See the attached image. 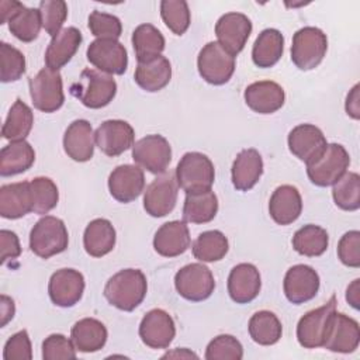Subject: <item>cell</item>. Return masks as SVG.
<instances>
[{"label":"cell","instance_id":"cell-1","mask_svg":"<svg viewBox=\"0 0 360 360\" xmlns=\"http://www.w3.org/2000/svg\"><path fill=\"white\" fill-rule=\"evenodd\" d=\"M148 283L145 274L138 269H124L105 283L104 297L121 311H134L145 298Z\"/></svg>","mask_w":360,"mask_h":360},{"label":"cell","instance_id":"cell-2","mask_svg":"<svg viewBox=\"0 0 360 360\" xmlns=\"http://www.w3.org/2000/svg\"><path fill=\"white\" fill-rule=\"evenodd\" d=\"M70 93L87 108H103L117 94V83L111 75L96 69H84L77 82L70 86Z\"/></svg>","mask_w":360,"mask_h":360},{"label":"cell","instance_id":"cell-3","mask_svg":"<svg viewBox=\"0 0 360 360\" xmlns=\"http://www.w3.org/2000/svg\"><path fill=\"white\" fill-rule=\"evenodd\" d=\"M350 156L340 143H328L325 149L309 163H307V174L318 187L333 186L347 170Z\"/></svg>","mask_w":360,"mask_h":360},{"label":"cell","instance_id":"cell-4","mask_svg":"<svg viewBox=\"0 0 360 360\" xmlns=\"http://www.w3.org/2000/svg\"><path fill=\"white\" fill-rule=\"evenodd\" d=\"M69 233L62 219L45 215L32 226L30 232V249L41 259H49L66 250Z\"/></svg>","mask_w":360,"mask_h":360},{"label":"cell","instance_id":"cell-5","mask_svg":"<svg viewBox=\"0 0 360 360\" xmlns=\"http://www.w3.org/2000/svg\"><path fill=\"white\" fill-rule=\"evenodd\" d=\"M174 177L186 193L211 190L215 180L214 163L204 153L187 152L177 163Z\"/></svg>","mask_w":360,"mask_h":360},{"label":"cell","instance_id":"cell-6","mask_svg":"<svg viewBox=\"0 0 360 360\" xmlns=\"http://www.w3.org/2000/svg\"><path fill=\"white\" fill-rule=\"evenodd\" d=\"M328 51V38L316 27L300 28L292 37L291 60L300 70H312Z\"/></svg>","mask_w":360,"mask_h":360},{"label":"cell","instance_id":"cell-7","mask_svg":"<svg viewBox=\"0 0 360 360\" xmlns=\"http://www.w3.org/2000/svg\"><path fill=\"white\" fill-rule=\"evenodd\" d=\"M200 76L210 84L221 86L229 82L235 72V56L217 41L202 46L197 58Z\"/></svg>","mask_w":360,"mask_h":360},{"label":"cell","instance_id":"cell-8","mask_svg":"<svg viewBox=\"0 0 360 360\" xmlns=\"http://www.w3.org/2000/svg\"><path fill=\"white\" fill-rule=\"evenodd\" d=\"M28 84L30 96L37 110L42 112H55L63 105L65 94L59 70L44 68L30 79Z\"/></svg>","mask_w":360,"mask_h":360},{"label":"cell","instance_id":"cell-9","mask_svg":"<svg viewBox=\"0 0 360 360\" xmlns=\"http://www.w3.org/2000/svg\"><path fill=\"white\" fill-rule=\"evenodd\" d=\"M174 287L184 300L200 302L211 297L215 288V280L207 266L190 263L176 273Z\"/></svg>","mask_w":360,"mask_h":360},{"label":"cell","instance_id":"cell-10","mask_svg":"<svg viewBox=\"0 0 360 360\" xmlns=\"http://www.w3.org/2000/svg\"><path fill=\"white\" fill-rule=\"evenodd\" d=\"M336 311V295L333 294L322 307L308 311L297 325L298 343L305 349L322 347L325 343L329 321Z\"/></svg>","mask_w":360,"mask_h":360},{"label":"cell","instance_id":"cell-11","mask_svg":"<svg viewBox=\"0 0 360 360\" xmlns=\"http://www.w3.org/2000/svg\"><path fill=\"white\" fill-rule=\"evenodd\" d=\"M132 159L139 167L153 174H162L172 160L170 143L162 135H146L132 145Z\"/></svg>","mask_w":360,"mask_h":360},{"label":"cell","instance_id":"cell-12","mask_svg":"<svg viewBox=\"0 0 360 360\" xmlns=\"http://www.w3.org/2000/svg\"><path fill=\"white\" fill-rule=\"evenodd\" d=\"M87 60L107 75H122L128 66V53L118 39L97 38L87 48Z\"/></svg>","mask_w":360,"mask_h":360},{"label":"cell","instance_id":"cell-13","mask_svg":"<svg viewBox=\"0 0 360 360\" xmlns=\"http://www.w3.org/2000/svg\"><path fill=\"white\" fill-rule=\"evenodd\" d=\"M177 193L179 184L173 174L165 173L156 177L143 191V208L146 214L155 218L170 214L176 207Z\"/></svg>","mask_w":360,"mask_h":360},{"label":"cell","instance_id":"cell-14","mask_svg":"<svg viewBox=\"0 0 360 360\" xmlns=\"http://www.w3.org/2000/svg\"><path fill=\"white\" fill-rule=\"evenodd\" d=\"M250 32L252 21L242 13H226L215 24L217 42L233 56L245 48Z\"/></svg>","mask_w":360,"mask_h":360},{"label":"cell","instance_id":"cell-15","mask_svg":"<svg viewBox=\"0 0 360 360\" xmlns=\"http://www.w3.org/2000/svg\"><path fill=\"white\" fill-rule=\"evenodd\" d=\"M359 322L346 314L333 312L322 347L335 353H352L359 347Z\"/></svg>","mask_w":360,"mask_h":360},{"label":"cell","instance_id":"cell-16","mask_svg":"<svg viewBox=\"0 0 360 360\" xmlns=\"http://www.w3.org/2000/svg\"><path fill=\"white\" fill-rule=\"evenodd\" d=\"M318 273L307 264H295L290 267L284 276V294L285 298L295 305L311 301L319 290Z\"/></svg>","mask_w":360,"mask_h":360},{"label":"cell","instance_id":"cell-17","mask_svg":"<svg viewBox=\"0 0 360 360\" xmlns=\"http://www.w3.org/2000/svg\"><path fill=\"white\" fill-rule=\"evenodd\" d=\"M84 291V277L75 269L56 270L48 284V292L51 301L62 308L76 305Z\"/></svg>","mask_w":360,"mask_h":360},{"label":"cell","instance_id":"cell-18","mask_svg":"<svg viewBox=\"0 0 360 360\" xmlns=\"http://www.w3.org/2000/svg\"><path fill=\"white\" fill-rule=\"evenodd\" d=\"M176 325L163 309L155 308L146 312L139 325V338L150 349H166L173 342Z\"/></svg>","mask_w":360,"mask_h":360},{"label":"cell","instance_id":"cell-19","mask_svg":"<svg viewBox=\"0 0 360 360\" xmlns=\"http://www.w3.org/2000/svg\"><path fill=\"white\" fill-rule=\"evenodd\" d=\"M96 145L107 156H118L132 148L135 132L131 124L122 120H107L94 132Z\"/></svg>","mask_w":360,"mask_h":360},{"label":"cell","instance_id":"cell-20","mask_svg":"<svg viewBox=\"0 0 360 360\" xmlns=\"http://www.w3.org/2000/svg\"><path fill=\"white\" fill-rule=\"evenodd\" d=\"M145 187V174L139 166L121 165L117 166L108 177V190L112 198L120 202H131L136 200Z\"/></svg>","mask_w":360,"mask_h":360},{"label":"cell","instance_id":"cell-21","mask_svg":"<svg viewBox=\"0 0 360 360\" xmlns=\"http://www.w3.org/2000/svg\"><path fill=\"white\" fill-rule=\"evenodd\" d=\"M290 152L300 160L309 163L328 145L323 132L312 124H300L294 127L287 138Z\"/></svg>","mask_w":360,"mask_h":360},{"label":"cell","instance_id":"cell-22","mask_svg":"<svg viewBox=\"0 0 360 360\" xmlns=\"http://www.w3.org/2000/svg\"><path fill=\"white\" fill-rule=\"evenodd\" d=\"M245 103L259 114H273L284 105V89L271 80H260L249 84L245 89Z\"/></svg>","mask_w":360,"mask_h":360},{"label":"cell","instance_id":"cell-23","mask_svg":"<svg viewBox=\"0 0 360 360\" xmlns=\"http://www.w3.org/2000/svg\"><path fill=\"white\" fill-rule=\"evenodd\" d=\"M262 287L260 273L250 263L236 264L228 276V292L236 304H248L253 301Z\"/></svg>","mask_w":360,"mask_h":360},{"label":"cell","instance_id":"cell-24","mask_svg":"<svg viewBox=\"0 0 360 360\" xmlns=\"http://www.w3.org/2000/svg\"><path fill=\"white\" fill-rule=\"evenodd\" d=\"M302 211V198L297 187L278 186L269 201V214L278 225H290L298 219Z\"/></svg>","mask_w":360,"mask_h":360},{"label":"cell","instance_id":"cell-25","mask_svg":"<svg viewBox=\"0 0 360 360\" xmlns=\"http://www.w3.org/2000/svg\"><path fill=\"white\" fill-rule=\"evenodd\" d=\"M94 132L86 120L73 121L65 131L63 149L75 162H87L94 155Z\"/></svg>","mask_w":360,"mask_h":360},{"label":"cell","instance_id":"cell-26","mask_svg":"<svg viewBox=\"0 0 360 360\" xmlns=\"http://www.w3.org/2000/svg\"><path fill=\"white\" fill-rule=\"evenodd\" d=\"M191 243L188 226L184 221H170L163 224L155 233L153 248L165 257L183 255Z\"/></svg>","mask_w":360,"mask_h":360},{"label":"cell","instance_id":"cell-27","mask_svg":"<svg viewBox=\"0 0 360 360\" xmlns=\"http://www.w3.org/2000/svg\"><path fill=\"white\" fill-rule=\"evenodd\" d=\"M82 39V32L76 27H68L60 30L55 37H52L46 48V68L52 70H59L60 68H63L77 52Z\"/></svg>","mask_w":360,"mask_h":360},{"label":"cell","instance_id":"cell-28","mask_svg":"<svg viewBox=\"0 0 360 360\" xmlns=\"http://www.w3.org/2000/svg\"><path fill=\"white\" fill-rule=\"evenodd\" d=\"M134 79L136 84L149 93H155L166 87L172 79V65L163 55L138 62Z\"/></svg>","mask_w":360,"mask_h":360},{"label":"cell","instance_id":"cell-29","mask_svg":"<svg viewBox=\"0 0 360 360\" xmlns=\"http://www.w3.org/2000/svg\"><path fill=\"white\" fill-rule=\"evenodd\" d=\"M232 184L239 191H248L256 186L263 174V159L253 149H243L238 153L231 169Z\"/></svg>","mask_w":360,"mask_h":360},{"label":"cell","instance_id":"cell-30","mask_svg":"<svg viewBox=\"0 0 360 360\" xmlns=\"http://www.w3.org/2000/svg\"><path fill=\"white\" fill-rule=\"evenodd\" d=\"M32 211V194L30 181H18L0 187V215L7 219H18Z\"/></svg>","mask_w":360,"mask_h":360},{"label":"cell","instance_id":"cell-31","mask_svg":"<svg viewBox=\"0 0 360 360\" xmlns=\"http://www.w3.org/2000/svg\"><path fill=\"white\" fill-rule=\"evenodd\" d=\"M115 229L105 218H96L89 222L83 233V246L87 255L101 257L110 253L115 246Z\"/></svg>","mask_w":360,"mask_h":360},{"label":"cell","instance_id":"cell-32","mask_svg":"<svg viewBox=\"0 0 360 360\" xmlns=\"http://www.w3.org/2000/svg\"><path fill=\"white\" fill-rule=\"evenodd\" d=\"M107 328L94 318H83L77 321L70 330L72 342L76 350L83 353L98 352L107 342Z\"/></svg>","mask_w":360,"mask_h":360},{"label":"cell","instance_id":"cell-33","mask_svg":"<svg viewBox=\"0 0 360 360\" xmlns=\"http://www.w3.org/2000/svg\"><path fill=\"white\" fill-rule=\"evenodd\" d=\"M284 51V37L276 28L263 30L252 48V59L257 68L267 69L274 66Z\"/></svg>","mask_w":360,"mask_h":360},{"label":"cell","instance_id":"cell-34","mask_svg":"<svg viewBox=\"0 0 360 360\" xmlns=\"http://www.w3.org/2000/svg\"><path fill=\"white\" fill-rule=\"evenodd\" d=\"M35 162L34 148L24 139L4 146L0 152V174L3 177L27 172Z\"/></svg>","mask_w":360,"mask_h":360},{"label":"cell","instance_id":"cell-35","mask_svg":"<svg viewBox=\"0 0 360 360\" xmlns=\"http://www.w3.org/2000/svg\"><path fill=\"white\" fill-rule=\"evenodd\" d=\"M218 212V198L214 191L186 193L183 205V219L191 224H207Z\"/></svg>","mask_w":360,"mask_h":360},{"label":"cell","instance_id":"cell-36","mask_svg":"<svg viewBox=\"0 0 360 360\" xmlns=\"http://www.w3.org/2000/svg\"><path fill=\"white\" fill-rule=\"evenodd\" d=\"M34 124V114L32 110L21 100L17 98L11 105L7 118L1 128V135L4 139L11 142L24 141Z\"/></svg>","mask_w":360,"mask_h":360},{"label":"cell","instance_id":"cell-37","mask_svg":"<svg viewBox=\"0 0 360 360\" xmlns=\"http://www.w3.org/2000/svg\"><path fill=\"white\" fill-rule=\"evenodd\" d=\"M248 329L252 340L262 346L277 343L283 335V326L277 315L264 309L252 315Z\"/></svg>","mask_w":360,"mask_h":360},{"label":"cell","instance_id":"cell-38","mask_svg":"<svg viewBox=\"0 0 360 360\" xmlns=\"http://www.w3.org/2000/svg\"><path fill=\"white\" fill-rule=\"evenodd\" d=\"M329 245L328 232L314 224L304 225L292 236V248L297 253L308 257H316L325 253Z\"/></svg>","mask_w":360,"mask_h":360},{"label":"cell","instance_id":"cell-39","mask_svg":"<svg viewBox=\"0 0 360 360\" xmlns=\"http://www.w3.org/2000/svg\"><path fill=\"white\" fill-rule=\"evenodd\" d=\"M132 45L138 62H142L162 55L165 49V38L155 25L141 24L132 32Z\"/></svg>","mask_w":360,"mask_h":360},{"label":"cell","instance_id":"cell-40","mask_svg":"<svg viewBox=\"0 0 360 360\" xmlns=\"http://www.w3.org/2000/svg\"><path fill=\"white\" fill-rule=\"evenodd\" d=\"M191 250L200 262H218L228 253L229 242L221 231H205L197 236Z\"/></svg>","mask_w":360,"mask_h":360},{"label":"cell","instance_id":"cell-41","mask_svg":"<svg viewBox=\"0 0 360 360\" xmlns=\"http://www.w3.org/2000/svg\"><path fill=\"white\" fill-rule=\"evenodd\" d=\"M10 32L22 42H32L38 38L42 27L39 8H28L24 4L21 8L8 20Z\"/></svg>","mask_w":360,"mask_h":360},{"label":"cell","instance_id":"cell-42","mask_svg":"<svg viewBox=\"0 0 360 360\" xmlns=\"http://www.w3.org/2000/svg\"><path fill=\"white\" fill-rule=\"evenodd\" d=\"M335 204L345 211H356L360 207V176L354 172H346L332 190Z\"/></svg>","mask_w":360,"mask_h":360},{"label":"cell","instance_id":"cell-43","mask_svg":"<svg viewBox=\"0 0 360 360\" xmlns=\"http://www.w3.org/2000/svg\"><path fill=\"white\" fill-rule=\"evenodd\" d=\"M31 194H32V211L35 214H48L53 210L59 200V191L53 180L49 177H34L30 181Z\"/></svg>","mask_w":360,"mask_h":360},{"label":"cell","instance_id":"cell-44","mask_svg":"<svg viewBox=\"0 0 360 360\" xmlns=\"http://www.w3.org/2000/svg\"><path fill=\"white\" fill-rule=\"evenodd\" d=\"M160 15L166 27L176 35H183L190 27V10L184 0L160 1Z\"/></svg>","mask_w":360,"mask_h":360},{"label":"cell","instance_id":"cell-45","mask_svg":"<svg viewBox=\"0 0 360 360\" xmlns=\"http://www.w3.org/2000/svg\"><path fill=\"white\" fill-rule=\"evenodd\" d=\"M0 79L3 83L15 82L25 73V58L22 52L7 42L0 44Z\"/></svg>","mask_w":360,"mask_h":360},{"label":"cell","instance_id":"cell-46","mask_svg":"<svg viewBox=\"0 0 360 360\" xmlns=\"http://www.w3.org/2000/svg\"><path fill=\"white\" fill-rule=\"evenodd\" d=\"M243 347L232 335H219L214 338L205 350L207 360H240Z\"/></svg>","mask_w":360,"mask_h":360},{"label":"cell","instance_id":"cell-47","mask_svg":"<svg viewBox=\"0 0 360 360\" xmlns=\"http://www.w3.org/2000/svg\"><path fill=\"white\" fill-rule=\"evenodd\" d=\"M39 13L42 28L55 37L68 17V4L63 0H44L39 3Z\"/></svg>","mask_w":360,"mask_h":360},{"label":"cell","instance_id":"cell-48","mask_svg":"<svg viewBox=\"0 0 360 360\" xmlns=\"http://www.w3.org/2000/svg\"><path fill=\"white\" fill-rule=\"evenodd\" d=\"M89 30L97 38L118 39L122 32V24L118 17L94 10L89 15Z\"/></svg>","mask_w":360,"mask_h":360},{"label":"cell","instance_id":"cell-49","mask_svg":"<svg viewBox=\"0 0 360 360\" xmlns=\"http://www.w3.org/2000/svg\"><path fill=\"white\" fill-rule=\"evenodd\" d=\"M42 359L44 360H69L76 359V347L72 339L60 333L49 335L42 342Z\"/></svg>","mask_w":360,"mask_h":360},{"label":"cell","instance_id":"cell-50","mask_svg":"<svg viewBox=\"0 0 360 360\" xmlns=\"http://www.w3.org/2000/svg\"><path fill=\"white\" fill-rule=\"evenodd\" d=\"M338 257L347 266L357 269L360 266V232L349 231L346 232L338 243Z\"/></svg>","mask_w":360,"mask_h":360},{"label":"cell","instance_id":"cell-51","mask_svg":"<svg viewBox=\"0 0 360 360\" xmlns=\"http://www.w3.org/2000/svg\"><path fill=\"white\" fill-rule=\"evenodd\" d=\"M3 359L4 360H31L32 359L31 340L27 330H20L14 333L6 342Z\"/></svg>","mask_w":360,"mask_h":360},{"label":"cell","instance_id":"cell-52","mask_svg":"<svg viewBox=\"0 0 360 360\" xmlns=\"http://www.w3.org/2000/svg\"><path fill=\"white\" fill-rule=\"evenodd\" d=\"M0 243H1V263L7 260L17 259L21 255V246L18 236L8 229L0 231Z\"/></svg>","mask_w":360,"mask_h":360},{"label":"cell","instance_id":"cell-53","mask_svg":"<svg viewBox=\"0 0 360 360\" xmlns=\"http://www.w3.org/2000/svg\"><path fill=\"white\" fill-rule=\"evenodd\" d=\"M346 112L354 120L360 118V104H359V84H356L346 97Z\"/></svg>","mask_w":360,"mask_h":360},{"label":"cell","instance_id":"cell-54","mask_svg":"<svg viewBox=\"0 0 360 360\" xmlns=\"http://www.w3.org/2000/svg\"><path fill=\"white\" fill-rule=\"evenodd\" d=\"M21 6L22 4L20 1H13V0L0 1V24L8 22V20L21 8Z\"/></svg>","mask_w":360,"mask_h":360},{"label":"cell","instance_id":"cell-55","mask_svg":"<svg viewBox=\"0 0 360 360\" xmlns=\"http://www.w3.org/2000/svg\"><path fill=\"white\" fill-rule=\"evenodd\" d=\"M15 312L14 301L8 298L7 295H1V304H0V314H1V326H6V323L13 319Z\"/></svg>","mask_w":360,"mask_h":360},{"label":"cell","instance_id":"cell-56","mask_svg":"<svg viewBox=\"0 0 360 360\" xmlns=\"http://www.w3.org/2000/svg\"><path fill=\"white\" fill-rule=\"evenodd\" d=\"M346 301L354 308H360V280L356 278L352 281V284L346 290Z\"/></svg>","mask_w":360,"mask_h":360},{"label":"cell","instance_id":"cell-57","mask_svg":"<svg viewBox=\"0 0 360 360\" xmlns=\"http://www.w3.org/2000/svg\"><path fill=\"white\" fill-rule=\"evenodd\" d=\"M162 357L163 359H166V357H180V359H191V357H194V359H197L198 356L195 353L187 350V349H176L173 352H169V353L163 354Z\"/></svg>","mask_w":360,"mask_h":360}]
</instances>
